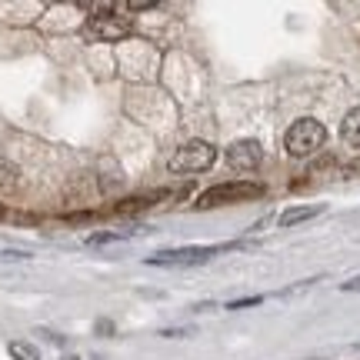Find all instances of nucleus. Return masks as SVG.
Instances as JSON below:
<instances>
[{
    "label": "nucleus",
    "instance_id": "f257e3e1",
    "mask_svg": "<svg viewBox=\"0 0 360 360\" xmlns=\"http://www.w3.org/2000/svg\"><path fill=\"white\" fill-rule=\"evenodd\" d=\"M327 141V130H323L321 120L314 117H300L297 124H290V130L283 134V150L290 157H310L317 154Z\"/></svg>",
    "mask_w": 360,
    "mask_h": 360
},
{
    "label": "nucleus",
    "instance_id": "f03ea898",
    "mask_svg": "<svg viewBox=\"0 0 360 360\" xmlns=\"http://www.w3.org/2000/svg\"><path fill=\"white\" fill-rule=\"evenodd\" d=\"M254 197H264V187L254 184V180H227V184H217L197 197V210H210V207H224V204H237V200H254Z\"/></svg>",
    "mask_w": 360,
    "mask_h": 360
},
{
    "label": "nucleus",
    "instance_id": "7ed1b4c3",
    "mask_svg": "<svg viewBox=\"0 0 360 360\" xmlns=\"http://www.w3.org/2000/svg\"><path fill=\"white\" fill-rule=\"evenodd\" d=\"M240 244H217V247H174V250H157L154 257H147L150 267H197L207 264L210 257H217L224 250H233Z\"/></svg>",
    "mask_w": 360,
    "mask_h": 360
},
{
    "label": "nucleus",
    "instance_id": "20e7f679",
    "mask_svg": "<svg viewBox=\"0 0 360 360\" xmlns=\"http://www.w3.org/2000/svg\"><path fill=\"white\" fill-rule=\"evenodd\" d=\"M217 160V147L207 141H187L184 147H177V154L167 160L170 174H200Z\"/></svg>",
    "mask_w": 360,
    "mask_h": 360
},
{
    "label": "nucleus",
    "instance_id": "39448f33",
    "mask_svg": "<svg viewBox=\"0 0 360 360\" xmlns=\"http://www.w3.org/2000/svg\"><path fill=\"white\" fill-rule=\"evenodd\" d=\"M130 20L124 17H114V13H97L87 20V37L94 40H124L130 34Z\"/></svg>",
    "mask_w": 360,
    "mask_h": 360
},
{
    "label": "nucleus",
    "instance_id": "423d86ee",
    "mask_svg": "<svg viewBox=\"0 0 360 360\" xmlns=\"http://www.w3.org/2000/svg\"><path fill=\"white\" fill-rule=\"evenodd\" d=\"M264 160V147L260 141H233L227 147V164L233 170H257Z\"/></svg>",
    "mask_w": 360,
    "mask_h": 360
},
{
    "label": "nucleus",
    "instance_id": "0eeeda50",
    "mask_svg": "<svg viewBox=\"0 0 360 360\" xmlns=\"http://www.w3.org/2000/svg\"><path fill=\"white\" fill-rule=\"evenodd\" d=\"M323 207H314V204H307V207H290V210H283L281 214V227H297V224H304V220H310V217H317Z\"/></svg>",
    "mask_w": 360,
    "mask_h": 360
},
{
    "label": "nucleus",
    "instance_id": "6e6552de",
    "mask_svg": "<svg viewBox=\"0 0 360 360\" xmlns=\"http://www.w3.org/2000/svg\"><path fill=\"white\" fill-rule=\"evenodd\" d=\"M340 137H344V143H350V147H360V107H354V110L344 117Z\"/></svg>",
    "mask_w": 360,
    "mask_h": 360
},
{
    "label": "nucleus",
    "instance_id": "1a4fd4ad",
    "mask_svg": "<svg viewBox=\"0 0 360 360\" xmlns=\"http://www.w3.org/2000/svg\"><path fill=\"white\" fill-rule=\"evenodd\" d=\"M11 357L13 360H40V350L34 344H27V340H11Z\"/></svg>",
    "mask_w": 360,
    "mask_h": 360
},
{
    "label": "nucleus",
    "instance_id": "9d476101",
    "mask_svg": "<svg viewBox=\"0 0 360 360\" xmlns=\"http://www.w3.org/2000/svg\"><path fill=\"white\" fill-rule=\"evenodd\" d=\"M137 231H110V233H90L87 237V244L90 247H101V244H114V240H127V237H134Z\"/></svg>",
    "mask_w": 360,
    "mask_h": 360
},
{
    "label": "nucleus",
    "instance_id": "9b49d317",
    "mask_svg": "<svg viewBox=\"0 0 360 360\" xmlns=\"http://www.w3.org/2000/svg\"><path fill=\"white\" fill-rule=\"evenodd\" d=\"M17 167L7 164V160H0V191H13V184H17Z\"/></svg>",
    "mask_w": 360,
    "mask_h": 360
},
{
    "label": "nucleus",
    "instance_id": "f8f14e48",
    "mask_svg": "<svg viewBox=\"0 0 360 360\" xmlns=\"http://www.w3.org/2000/svg\"><path fill=\"white\" fill-rule=\"evenodd\" d=\"M143 207H150V197H134V200H124V204H117L114 210L117 214H134V210H143Z\"/></svg>",
    "mask_w": 360,
    "mask_h": 360
},
{
    "label": "nucleus",
    "instance_id": "ddd939ff",
    "mask_svg": "<svg viewBox=\"0 0 360 360\" xmlns=\"http://www.w3.org/2000/svg\"><path fill=\"white\" fill-rule=\"evenodd\" d=\"M264 297H244V300H231L227 304V310H244V307H254V304H260Z\"/></svg>",
    "mask_w": 360,
    "mask_h": 360
},
{
    "label": "nucleus",
    "instance_id": "4468645a",
    "mask_svg": "<svg viewBox=\"0 0 360 360\" xmlns=\"http://www.w3.org/2000/svg\"><path fill=\"white\" fill-rule=\"evenodd\" d=\"M340 290H347V294H354V290H360V277H350L347 283H340Z\"/></svg>",
    "mask_w": 360,
    "mask_h": 360
},
{
    "label": "nucleus",
    "instance_id": "2eb2a0df",
    "mask_svg": "<svg viewBox=\"0 0 360 360\" xmlns=\"http://www.w3.org/2000/svg\"><path fill=\"white\" fill-rule=\"evenodd\" d=\"M340 174H344V177H357V174H360V160H354V164H347V167L340 170Z\"/></svg>",
    "mask_w": 360,
    "mask_h": 360
},
{
    "label": "nucleus",
    "instance_id": "dca6fc26",
    "mask_svg": "<svg viewBox=\"0 0 360 360\" xmlns=\"http://www.w3.org/2000/svg\"><path fill=\"white\" fill-rule=\"evenodd\" d=\"M4 217H7V210H4V207H0V220H4Z\"/></svg>",
    "mask_w": 360,
    "mask_h": 360
},
{
    "label": "nucleus",
    "instance_id": "f3484780",
    "mask_svg": "<svg viewBox=\"0 0 360 360\" xmlns=\"http://www.w3.org/2000/svg\"><path fill=\"white\" fill-rule=\"evenodd\" d=\"M67 360H77V357H67Z\"/></svg>",
    "mask_w": 360,
    "mask_h": 360
}]
</instances>
